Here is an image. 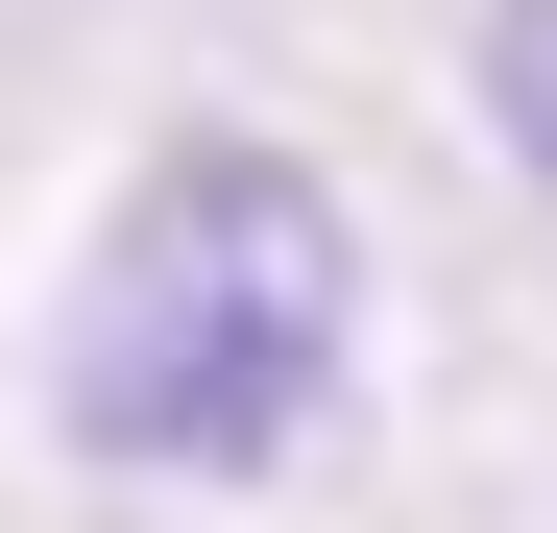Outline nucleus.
I'll return each mask as SVG.
<instances>
[{"mask_svg":"<svg viewBox=\"0 0 557 533\" xmlns=\"http://www.w3.org/2000/svg\"><path fill=\"white\" fill-rule=\"evenodd\" d=\"M339 339H363V243L292 146H146L122 170V219L73 243V315H49V412H73V461H122V485H243V461H292V436L339 412Z\"/></svg>","mask_w":557,"mask_h":533,"instance_id":"obj_1","label":"nucleus"},{"mask_svg":"<svg viewBox=\"0 0 557 533\" xmlns=\"http://www.w3.org/2000/svg\"><path fill=\"white\" fill-rule=\"evenodd\" d=\"M485 122L533 146V195H557V0H485Z\"/></svg>","mask_w":557,"mask_h":533,"instance_id":"obj_2","label":"nucleus"}]
</instances>
